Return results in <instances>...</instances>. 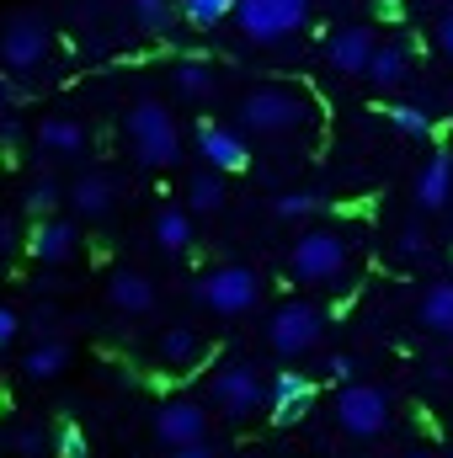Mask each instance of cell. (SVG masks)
I'll use <instances>...</instances> for the list:
<instances>
[{
  "mask_svg": "<svg viewBox=\"0 0 453 458\" xmlns=\"http://www.w3.org/2000/svg\"><path fill=\"white\" fill-rule=\"evenodd\" d=\"M315 117H321L315 91H304L294 81H267V86H251L240 97V128L256 139H288V133L310 128Z\"/></svg>",
  "mask_w": 453,
  "mask_h": 458,
  "instance_id": "6da1fadb",
  "label": "cell"
},
{
  "mask_svg": "<svg viewBox=\"0 0 453 458\" xmlns=\"http://www.w3.org/2000/svg\"><path fill=\"white\" fill-rule=\"evenodd\" d=\"M346 261H352V240L337 225H304L294 234V245H288V277L304 283V288L337 283L346 272Z\"/></svg>",
  "mask_w": 453,
  "mask_h": 458,
  "instance_id": "7a4b0ae2",
  "label": "cell"
},
{
  "mask_svg": "<svg viewBox=\"0 0 453 458\" xmlns=\"http://www.w3.org/2000/svg\"><path fill=\"white\" fill-rule=\"evenodd\" d=\"M123 133H128L133 160H139V165H150V171H166V165H176V160H182V128H176L171 107H166V102H155V97H139V102L128 107Z\"/></svg>",
  "mask_w": 453,
  "mask_h": 458,
  "instance_id": "3957f363",
  "label": "cell"
},
{
  "mask_svg": "<svg viewBox=\"0 0 453 458\" xmlns=\"http://www.w3.org/2000/svg\"><path fill=\"white\" fill-rule=\"evenodd\" d=\"M337 427L341 437H352V443H373V437H384L389 432V421H395V394L384 389V384H373V378H346L337 384Z\"/></svg>",
  "mask_w": 453,
  "mask_h": 458,
  "instance_id": "277c9868",
  "label": "cell"
},
{
  "mask_svg": "<svg viewBox=\"0 0 453 458\" xmlns=\"http://www.w3.org/2000/svg\"><path fill=\"white\" fill-rule=\"evenodd\" d=\"M326 336V310L321 304H310V299H283L272 315H267V326H261V342L272 357H283V362H294V357H310L315 346Z\"/></svg>",
  "mask_w": 453,
  "mask_h": 458,
  "instance_id": "5b68a950",
  "label": "cell"
},
{
  "mask_svg": "<svg viewBox=\"0 0 453 458\" xmlns=\"http://www.w3.org/2000/svg\"><path fill=\"white\" fill-rule=\"evenodd\" d=\"M198 304L209 310V315H219V320H235V315H251L256 304H261V272L256 267H214V272H203L198 277Z\"/></svg>",
  "mask_w": 453,
  "mask_h": 458,
  "instance_id": "8992f818",
  "label": "cell"
},
{
  "mask_svg": "<svg viewBox=\"0 0 453 458\" xmlns=\"http://www.w3.org/2000/svg\"><path fill=\"white\" fill-rule=\"evenodd\" d=\"M310 5L315 0H235V21L245 43L272 48V43H288L310 21Z\"/></svg>",
  "mask_w": 453,
  "mask_h": 458,
  "instance_id": "52a82bcc",
  "label": "cell"
},
{
  "mask_svg": "<svg viewBox=\"0 0 453 458\" xmlns=\"http://www.w3.org/2000/svg\"><path fill=\"white\" fill-rule=\"evenodd\" d=\"M261 405H267V384H261L256 362L235 357V362H225V368L209 378V411H219L225 421H245V416H256Z\"/></svg>",
  "mask_w": 453,
  "mask_h": 458,
  "instance_id": "ba28073f",
  "label": "cell"
},
{
  "mask_svg": "<svg viewBox=\"0 0 453 458\" xmlns=\"http://www.w3.org/2000/svg\"><path fill=\"white\" fill-rule=\"evenodd\" d=\"M48 48H54V32H48V21H43L38 11L5 16V27H0V64H5L11 75H32V70L48 59Z\"/></svg>",
  "mask_w": 453,
  "mask_h": 458,
  "instance_id": "9c48e42d",
  "label": "cell"
},
{
  "mask_svg": "<svg viewBox=\"0 0 453 458\" xmlns=\"http://www.w3.org/2000/svg\"><path fill=\"white\" fill-rule=\"evenodd\" d=\"M155 437L166 443V448H182V443H198V437H209V405H198V400H166L160 411H155Z\"/></svg>",
  "mask_w": 453,
  "mask_h": 458,
  "instance_id": "30bf717a",
  "label": "cell"
},
{
  "mask_svg": "<svg viewBox=\"0 0 453 458\" xmlns=\"http://www.w3.org/2000/svg\"><path fill=\"white\" fill-rule=\"evenodd\" d=\"M64 203H70V214L75 219H107L117 208V176L113 171H86V176H75L70 187H64Z\"/></svg>",
  "mask_w": 453,
  "mask_h": 458,
  "instance_id": "8fae6325",
  "label": "cell"
},
{
  "mask_svg": "<svg viewBox=\"0 0 453 458\" xmlns=\"http://www.w3.org/2000/svg\"><path fill=\"white\" fill-rule=\"evenodd\" d=\"M411 70H416L411 43H406V38H384V43H373L363 81H368L373 91H395V86H406V81H411Z\"/></svg>",
  "mask_w": 453,
  "mask_h": 458,
  "instance_id": "7c38bea8",
  "label": "cell"
},
{
  "mask_svg": "<svg viewBox=\"0 0 453 458\" xmlns=\"http://www.w3.org/2000/svg\"><path fill=\"white\" fill-rule=\"evenodd\" d=\"M198 155H203L209 171H225V176H235V171L251 165L245 139H240L235 128H225V123H198Z\"/></svg>",
  "mask_w": 453,
  "mask_h": 458,
  "instance_id": "4fadbf2b",
  "label": "cell"
},
{
  "mask_svg": "<svg viewBox=\"0 0 453 458\" xmlns=\"http://www.w3.org/2000/svg\"><path fill=\"white\" fill-rule=\"evenodd\" d=\"M310 400H315V384H310L304 373H294V368H278V373H272V384H267V411H272L278 427H294V421L310 411Z\"/></svg>",
  "mask_w": 453,
  "mask_h": 458,
  "instance_id": "5bb4252c",
  "label": "cell"
},
{
  "mask_svg": "<svg viewBox=\"0 0 453 458\" xmlns=\"http://www.w3.org/2000/svg\"><path fill=\"white\" fill-rule=\"evenodd\" d=\"M27 250H32L38 261H48V267H64V261H75V250H81V229L70 225V219H59V214H48V219L32 225Z\"/></svg>",
  "mask_w": 453,
  "mask_h": 458,
  "instance_id": "9a60e30c",
  "label": "cell"
},
{
  "mask_svg": "<svg viewBox=\"0 0 453 458\" xmlns=\"http://www.w3.org/2000/svg\"><path fill=\"white\" fill-rule=\"evenodd\" d=\"M155 299H160L155 277H144V272H133V267L107 272V304H113L117 315H150V310H155Z\"/></svg>",
  "mask_w": 453,
  "mask_h": 458,
  "instance_id": "2e32d148",
  "label": "cell"
},
{
  "mask_svg": "<svg viewBox=\"0 0 453 458\" xmlns=\"http://www.w3.org/2000/svg\"><path fill=\"white\" fill-rule=\"evenodd\" d=\"M373 43H379L373 27H337V32L326 38V64H331L337 75H363Z\"/></svg>",
  "mask_w": 453,
  "mask_h": 458,
  "instance_id": "e0dca14e",
  "label": "cell"
},
{
  "mask_svg": "<svg viewBox=\"0 0 453 458\" xmlns=\"http://www.w3.org/2000/svg\"><path fill=\"white\" fill-rule=\"evenodd\" d=\"M416 326L438 342H453V277H438L416 299Z\"/></svg>",
  "mask_w": 453,
  "mask_h": 458,
  "instance_id": "ac0fdd59",
  "label": "cell"
},
{
  "mask_svg": "<svg viewBox=\"0 0 453 458\" xmlns=\"http://www.w3.org/2000/svg\"><path fill=\"white\" fill-rule=\"evenodd\" d=\"M38 149L54 155V160L86 155V123H81V117H64V113H48L38 123Z\"/></svg>",
  "mask_w": 453,
  "mask_h": 458,
  "instance_id": "d6986e66",
  "label": "cell"
},
{
  "mask_svg": "<svg viewBox=\"0 0 453 458\" xmlns=\"http://www.w3.org/2000/svg\"><path fill=\"white\" fill-rule=\"evenodd\" d=\"M449 198H453V155L438 149V155L422 165V176H416V208H422V214H443Z\"/></svg>",
  "mask_w": 453,
  "mask_h": 458,
  "instance_id": "ffe728a7",
  "label": "cell"
},
{
  "mask_svg": "<svg viewBox=\"0 0 453 458\" xmlns=\"http://www.w3.org/2000/svg\"><path fill=\"white\" fill-rule=\"evenodd\" d=\"M150 240H155V250H166V256H187L192 240H198L192 208H160V214L150 219Z\"/></svg>",
  "mask_w": 453,
  "mask_h": 458,
  "instance_id": "44dd1931",
  "label": "cell"
},
{
  "mask_svg": "<svg viewBox=\"0 0 453 458\" xmlns=\"http://www.w3.org/2000/svg\"><path fill=\"white\" fill-rule=\"evenodd\" d=\"M171 86H176L182 102H209L219 91V75H214L209 59H176L171 64Z\"/></svg>",
  "mask_w": 453,
  "mask_h": 458,
  "instance_id": "7402d4cb",
  "label": "cell"
},
{
  "mask_svg": "<svg viewBox=\"0 0 453 458\" xmlns=\"http://www.w3.org/2000/svg\"><path fill=\"white\" fill-rule=\"evenodd\" d=\"M155 352H160V362H166V368H198V362H203V352H209V342H203L192 326H166Z\"/></svg>",
  "mask_w": 453,
  "mask_h": 458,
  "instance_id": "603a6c76",
  "label": "cell"
},
{
  "mask_svg": "<svg viewBox=\"0 0 453 458\" xmlns=\"http://www.w3.org/2000/svg\"><path fill=\"white\" fill-rule=\"evenodd\" d=\"M64 368H70V342H54V336L38 342L27 357H21V373H27L32 384H48V378H59Z\"/></svg>",
  "mask_w": 453,
  "mask_h": 458,
  "instance_id": "cb8c5ba5",
  "label": "cell"
},
{
  "mask_svg": "<svg viewBox=\"0 0 453 458\" xmlns=\"http://www.w3.org/2000/svg\"><path fill=\"white\" fill-rule=\"evenodd\" d=\"M225 171H198L192 182H187V208L192 214H219L225 208Z\"/></svg>",
  "mask_w": 453,
  "mask_h": 458,
  "instance_id": "d4e9b609",
  "label": "cell"
},
{
  "mask_svg": "<svg viewBox=\"0 0 453 458\" xmlns=\"http://www.w3.org/2000/svg\"><path fill=\"white\" fill-rule=\"evenodd\" d=\"M389 128L400 133V139H432V117L427 107H416V102H389Z\"/></svg>",
  "mask_w": 453,
  "mask_h": 458,
  "instance_id": "484cf974",
  "label": "cell"
},
{
  "mask_svg": "<svg viewBox=\"0 0 453 458\" xmlns=\"http://www.w3.org/2000/svg\"><path fill=\"white\" fill-rule=\"evenodd\" d=\"M225 16H235V0H182L187 27H219Z\"/></svg>",
  "mask_w": 453,
  "mask_h": 458,
  "instance_id": "4316f807",
  "label": "cell"
},
{
  "mask_svg": "<svg viewBox=\"0 0 453 458\" xmlns=\"http://www.w3.org/2000/svg\"><path fill=\"white\" fill-rule=\"evenodd\" d=\"M59 203H64V187H59L54 176H38V182L27 187V214H32V219H48Z\"/></svg>",
  "mask_w": 453,
  "mask_h": 458,
  "instance_id": "83f0119b",
  "label": "cell"
},
{
  "mask_svg": "<svg viewBox=\"0 0 453 458\" xmlns=\"http://www.w3.org/2000/svg\"><path fill=\"white\" fill-rule=\"evenodd\" d=\"M5 448L16 458H43L48 454V437H43V427H11L5 432Z\"/></svg>",
  "mask_w": 453,
  "mask_h": 458,
  "instance_id": "f1b7e54d",
  "label": "cell"
},
{
  "mask_svg": "<svg viewBox=\"0 0 453 458\" xmlns=\"http://www.w3.org/2000/svg\"><path fill=\"white\" fill-rule=\"evenodd\" d=\"M321 208H326L321 192H283L278 198V219H315Z\"/></svg>",
  "mask_w": 453,
  "mask_h": 458,
  "instance_id": "f546056e",
  "label": "cell"
},
{
  "mask_svg": "<svg viewBox=\"0 0 453 458\" xmlns=\"http://www.w3.org/2000/svg\"><path fill=\"white\" fill-rule=\"evenodd\" d=\"M54 454L59 458H91V443H86L81 427H59V432H54Z\"/></svg>",
  "mask_w": 453,
  "mask_h": 458,
  "instance_id": "4dcf8cb0",
  "label": "cell"
},
{
  "mask_svg": "<svg viewBox=\"0 0 453 458\" xmlns=\"http://www.w3.org/2000/svg\"><path fill=\"white\" fill-rule=\"evenodd\" d=\"M133 16H139V27H144V32H166L171 5H166V0H133Z\"/></svg>",
  "mask_w": 453,
  "mask_h": 458,
  "instance_id": "1f68e13d",
  "label": "cell"
},
{
  "mask_svg": "<svg viewBox=\"0 0 453 458\" xmlns=\"http://www.w3.org/2000/svg\"><path fill=\"white\" fill-rule=\"evenodd\" d=\"M395 250H400L406 261L427 256V229H422V225H406V229H400V240H395Z\"/></svg>",
  "mask_w": 453,
  "mask_h": 458,
  "instance_id": "d6a6232c",
  "label": "cell"
},
{
  "mask_svg": "<svg viewBox=\"0 0 453 458\" xmlns=\"http://www.w3.org/2000/svg\"><path fill=\"white\" fill-rule=\"evenodd\" d=\"M326 373H331L337 384H346V378H363V357H346V352H337V357H326Z\"/></svg>",
  "mask_w": 453,
  "mask_h": 458,
  "instance_id": "836d02e7",
  "label": "cell"
},
{
  "mask_svg": "<svg viewBox=\"0 0 453 458\" xmlns=\"http://www.w3.org/2000/svg\"><path fill=\"white\" fill-rule=\"evenodd\" d=\"M21 326H27V320H21V315H16L11 304H0V346L16 342V336H21Z\"/></svg>",
  "mask_w": 453,
  "mask_h": 458,
  "instance_id": "e575fe53",
  "label": "cell"
},
{
  "mask_svg": "<svg viewBox=\"0 0 453 458\" xmlns=\"http://www.w3.org/2000/svg\"><path fill=\"white\" fill-rule=\"evenodd\" d=\"M432 43H438V54H449V59H453V5L438 16V27H432Z\"/></svg>",
  "mask_w": 453,
  "mask_h": 458,
  "instance_id": "d590c367",
  "label": "cell"
},
{
  "mask_svg": "<svg viewBox=\"0 0 453 458\" xmlns=\"http://www.w3.org/2000/svg\"><path fill=\"white\" fill-rule=\"evenodd\" d=\"M171 458H219V448H214L209 437H198V443H182V448H171Z\"/></svg>",
  "mask_w": 453,
  "mask_h": 458,
  "instance_id": "8d00e7d4",
  "label": "cell"
},
{
  "mask_svg": "<svg viewBox=\"0 0 453 458\" xmlns=\"http://www.w3.org/2000/svg\"><path fill=\"white\" fill-rule=\"evenodd\" d=\"M5 107H11V81L0 75V113H5Z\"/></svg>",
  "mask_w": 453,
  "mask_h": 458,
  "instance_id": "74e56055",
  "label": "cell"
},
{
  "mask_svg": "<svg viewBox=\"0 0 453 458\" xmlns=\"http://www.w3.org/2000/svg\"><path fill=\"white\" fill-rule=\"evenodd\" d=\"M0 245H11V225L5 219H0Z\"/></svg>",
  "mask_w": 453,
  "mask_h": 458,
  "instance_id": "f35d334b",
  "label": "cell"
},
{
  "mask_svg": "<svg viewBox=\"0 0 453 458\" xmlns=\"http://www.w3.org/2000/svg\"><path fill=\"white\" fill-rule=\"evenodd\" d=\"M379 5H384V11H395V5H400V0H379Z\"/></svg>",
  "mask_w": 453,
  "mask_h": 458,
  "instance_id": "ab89813d",
  "label": "cell"
},
{
  "mask_svg": "<svg viewBox=\"0 0 453 458\" xmlns=\"http://www.w3.org/2000/svg\"><path fill=\"white\" fill-rule=\"evenodd\" d=\"M406 458H432V454H406Z\"/></svg>",
  "mask_w": 453,
  "mask_h": 458,
  "instance_id": "60d3db41",
  "label": "cell"
},
{
  "mask_svg": "<svg viewBox=\"0 0 453 458\" xmlns=\"http://www.w3.org/2000/svg\"><path fill=\"white\" fill-rule=\"evenodd\" d=\"M235 458H256V454H235Z\"/></svg>",
  "mask_w": 453,
  "mask_h": 458,
  "instance_id": "b9f144b4",
  "label": "cell"
},
{
  "mask_svg": "<svg viewBox=\"0 0 453 458\" xmlns=\"http://www.w3.org/2000/svg\"><path fill=\"white\" fill-rule=\"evenodd\" d=\"M449 214H453V198H449Z\"/></svg>",
  "mask_w": 453,
  "mask_h": 458,
  "instance_id": "7bdbcfd3",
  "label": "cell"
}]
</instances>
